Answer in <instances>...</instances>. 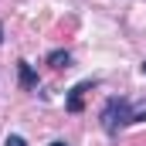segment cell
Masks as SVG:
<instances>
[{"mask_svg":"<svg viewBox=\"0 0 146 146\" xmlns=\"http://www.w3.org/2000/svg\"><path fill=\"white\" fill-rule=\"evenodd\" d=\"M143 119H146V109H133V102L122 99V95L106 99V106L99 112V122H102V129L109 136H119V129H126L133 122H143Z\"/></svg>","mask_w":146,"mask_h":146,"instance_id":"6da1fadb","label":"cell"},{"mask_svg":"<svg viewBox=\"0 0 146 146\" xmlns=\"http://www.w3.org/2000/svg\"><path fill=\"white\" fill-rule=\"evenodd\" d=\"M95 85H99V78H85V82H78L72 92H68V99H65V109H68V112H82V106H85V95H88Z\"/></svg>","mask_w":146,"mask_h":146,"instance_id":"7a4b0ae2","label":"cell"},{"mask_svg":"<svg viewBox=\"0 0 146 146\" xmlns=\"http://www.w3.org/2000/svg\"><path fill=\"white\" fill-rule=\"evenodd\" d=\"M17 78H21V88H24V92L37 85V75H34V68H31L27 61H17Z\"/></svg>","mask_w":146,"mask_h":146,"instance_id":"3957f363","label":"cell"},{"mask_svg":"<svg viewBox=\"0 0 146 146\" xmlns=\"http://www.w3.org/2000/svg\"><path fill=\"white\" fill-rule=\"evenodd\" d=\"M48 65H51V68H68V65H72V54H68L65 48H58V51L48 54Z\"/></svg>","mask_w":146,"mask_h":146,"instance_id":"277c9868","label":"cell"},{"mask_svg":"<svg viewBox=\"0 0 146 146\" xmlns=\"http://www.w3.org/2000/svg\"><path fill=\"white\" fill-rule=\"evenodd\" d=\"M3 146H27V139H24V136H17V133H10V136H7V143Z\"/></svg>","mask_w":146,"mask_h":146,"instance_id":"5b68a950","label":"cell"},{"mask_svg":"<svg viewBox=\"0 0 146 146\" xmlns=\"http://www.w3.org/2000/svg\"><path fill=\"white\" fill-rule=\"evenodd\" d=\"M51 146H68V143H65V139H54V143H51Z\"/></svg>","mask_w":146,"mask_h":146,"instance_id":"8992f818","label":"cell"},{"mask_svg":"<svg viewBox=\"0 0 146 146\" xmlns=\"http://www.w3.org/2000/svg\"><path fill=\"white\" fill-rule=\"evenodd\" d=\"M0 41H3V24H0Z\"/></svg>","mask_w":146,"mask_h":146,"instance_id":"52a82bcc","label":"cell"},{"mask_svg":"<svg viewBox=\"0 0 146 146\" xmlns=\"http://www.w3.org/2000/svg\"><path fill=\"white\" fill-rule=\"evenodd\" d=\"M143 75H146V61H143Z\"/></svg>","mask_w":146,"mask_h":146,"instance_id":"ba28073f","label":"cell"}]
</instances>
